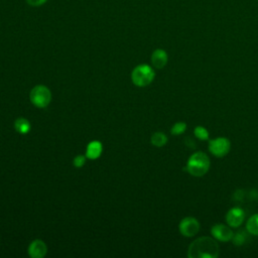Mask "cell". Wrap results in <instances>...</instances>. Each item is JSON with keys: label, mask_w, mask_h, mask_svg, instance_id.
I'll return each instance as SVG.
<instances>
[{"label": "cell", "mask_w": 258, "mask_h": 258, "mask_svg": "<svg viewBox=\"0 0 258 258\" xmlns=\"http://www.w3.org/2000/svg\"><path fill=\"white\" fill-rule=\"evenodd\" d=\"M220 247L213 237H200L190 243L187 256L189 258H216L219 256Z\"/></svg>", "instance_id": "1"}, {"label": "cell", "mask_w": 258, "mask_h": 258, "mask_svg": "<svg viewBox=\"0 0 258 258\" xmlns=\"http://www.w3.org/2000/svg\"><path fill=\"white\" fill-rule=\"evenodd\" d=\"M210 166L211 162L209 156L203 151H197L187 159L184 170H186L192 176L201 177L209 171Z\"/></svg>", "instance_id": "2"}, {"label": "cell", "mask_w": 258, "mask_h": 258, "mask_svg": "<svg viewBox=\"0 0 258 258\" xmlns=\"http://www.w3.org/2000/svg\"><path fill=\"white\" fill-rule=\"evenodd\" d=\"M155 73L148 64H139L131 73L132 83L137 87H146L154 80Z\"/></svg>", "instance_id": "3"}, {"label": "cell", "mask_w": 258, "mask_h": 258, "mask_svg": "<svg viewBox=\"0 0 258 258\" xmlns=\"http://www.w3.org/2000/svg\"><path fill=\"white\" fill-rule=\"evenodd\" d=\"M29 98L31 103L38 108H44L48 106L51 101V93L49 89L45 86L38 85L35 86L29 94Z\"/></svg>", "instance_id": "4"}, {"label": "cell", "mask_w": 258, "mask_h": 258, "mask_svg": "<svg viewBox=\"0 0 258 258\" xmlns=\"http://www.w3.org/2000/svg\"><path fill=\"white\" fill-rule=\"evenodd\" d=\"M209 151L216 157L226 156L231 149V142L226 137H218L209 141Z\"/></svg>", "instance_id": "5"}, {"label": "cell", "mask_w": 258, "mask_h": 258, "mask_svg": "<svg viewBox=\"0 0 258 258\" xmlns=\"http://www.w3.org/2000/svg\"><path fill=\"white\" fill-rule=\"evenodd\" d=\"M200 228H201L200 222L194 217L183 218L178 225V230L180 234L187 238H190L197 235L200 231Z\"/></svg>", "instance_id": "6"}, {"label": "cell", "mask_w": 258, "mask_h": 258, "mask_svg": "<svg viewBox=\"0 0 258 258\" xmlns=\"http://www.w3.org/2000/svg\"><path fill=\"white\" fill-rule=\"evenodd\" d=\"M211 234L220 242H229L234 236V232L228 224H215L211 229Z\"/></svg>", "instance_id": "7"}, {"label": "cell", "mask_w": 258, "mask_h": 258, "mask_svg": "<svg viewBox=\"0 0 258 258\" xmlns=\"http://www.w3.org/2000/svg\"><path fill=\"white\" fill-rule=\"evenodd\" d=\"M245 219V212L239 207L231 208L226 214V222L231 228H238Z\"/></svg>", "instance_id": "8"}, {"label": "cell", "mask_w": 258, "mask_h": 258, "mask_svg": "<svg viewBox=\"0 0 258 258\" xmlns=\"http://www.w3.org/2000/svg\"><path fill=\"white\" fill-rule=\"evenodd\" d=\"M47 252V247L45 243L39 239L33 240L28 247V254L32 258H41Z\"/></svg>", "instance_id": "9"}, {"label": "cell", "mask_w": 258, "mask_h": 258, "mask_svg": "<svg viewBox=\"0 0 258 258\" xmlns=\"http://www.w3.org/2000/svg\"><path fill=\"white\" fill-rule=\"evenodd\" d=\"M168 60V56L165 50L161 48L155 49L151 54V62L154 68L156 69H162L166 66Z\"/></svg>", "instance_id": "10"}, {"label": "cell", "mask_w": 258, "mask_h": 258, "mask_svg": "<svg viewBox=\"0 0 258 258\" xmlns=\"http://www.w3.org/2000/svg\"><path fill=\"white\" fill-rule=\"evenodd\" d=\"M102 143L94 140L91 141L88 146H87V150H86V157L89 159H97L101 153H102Z\"/></svg>", "instance_id": "11"}, {"label": "cell", "mask_w": 258, "mask_h": 258, "mask_svg": "<svg viewBox=\"0 0 258 258\" xmlns=\"http://www.w3.org/2000/svg\"><path fill=\"white\" fill-rule=\"evenodd\" d=\"M30 123L25 118H17L14 122V128L15 130L20 134H26L30 131Z\"/></svg>", "instance_id": "12"}, {"label": "cell", "mask_w": 258, "mask_h": 258, "mask_svg": "<svg viewBox=\"0 0 258 258\" xmlns=\"http://www.w3.org/2000/svg\"><path fill=\"white\" fill-rule=\"evenodd\" d=\"M246 230L253 236H258V214L252 215L246 223Z\"/></svg>", "instance_id": "13"}, {"label": "cell", "mask_w": 258, "mask_h": 258, "mask_svg": "<svg viewBox=\"0 0 258 258\" xmlns=\"http://www.w3.org/2000/svg\"><path fill=\"white\" fill-rule=\"evenodd\" d=\"M151 144L155 147H162L167 143V136L162 132H155L150 138Z\"/></svg>", "instance_id": "14"}, {"label": "cell", "mask_w": 258, "mask_h": 258, "mask_svg": "<svg viewBox=\"0 0 258 258\" xmlns=\"http://www.w3.org/2000/svg\"><path fill=\"white\" fill-rule=\"evenodd\" d=\"M248 234H249V232L247 230L246 231H244V230L238 231L237 233L234 234V236L232 238L233 244L236 245V246L244 245L248 240Z\"/></svg>", "instance_id": "15"}, {"label": "cell", "mask_w": 258, "mask_h": 258, "mask_svg": "<svg viewBox=\"0 0 258 258\" xmlns=\"http://www.w3.org/2000/svg\"><path fill=\"white\" fill-rule=\"evenodd\" d=\"M194 134L195 136L200 139V140H208L209 139V131L207 130V128H205L204 126H197L194 130Z\"/></svg>", "instance_id": "16"}, {"label": "cell", "mask_w": 258, "mask_h": 258, "mask_svg": "<svg viewBox=\"0 0 258 258\" xmlns=\"http://www.w3.org/2000/svg\"><path fill=\"white\" fill-rule=\"evenodd\" d=\"M187 125L184 122H176L172 125L171 129H170V133L172 135H180L182 133H184V131L186 130Z\"/></svg>", "instance_id": "17"}, {"label": "cell", "mask_w": 258, "mask_h": 258, "mask_svg": "<svg viewBox=\"0 0 258 258\" xmlns=\"http://www.w3.org/2000/svg\"><path fill=\"white\" fill-rule=\"evenodd\" d=\"M86 163V157L84 155H77L74 160H73V164L75 167L80 168L82 167L84 164Z\"/></svg>", "instance_id": "18"}, {"label": "cell", "mask_w": 258, "mask_h": 258, "mask_svg": "<svg viewBox=\"0 0 258 258\" xmlns=\"http://www.w3.org/2000/svg\"><path fill=\"white\" fill-rule=\"evenodd\" d=\"M26 3L30 6H33V7H38V6H41L43 5L44 3H46L47 0H25Z\"/></svg>", "instance_id": "19"}]
</instances>
